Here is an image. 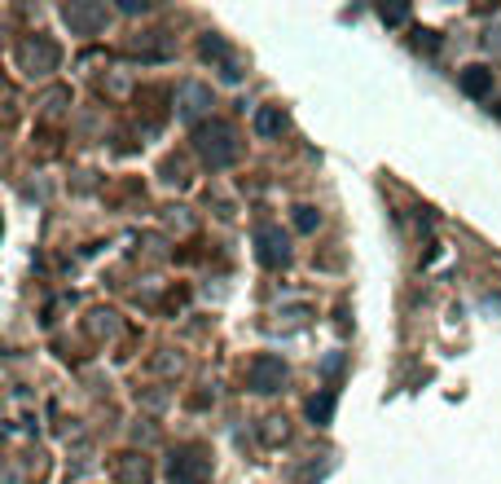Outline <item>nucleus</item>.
Masks as SVG:
<instances>
[{
  "label": "nucleus",
  "instance_id": "10",
  "mask_svg": "<svg viewBox=\"0 0 501 484\" xmlns=\"http://www.w3.org/2000/svg\"><path fill=\"white\" fill-rule=\"evenodd\" d=\"M308 419H312V423H321V428L335 419V392H330V387H326V392H317V396L308 401Z\"/></svg>",
  "mask_w": 501,
  "mask_h": 484
},
{
  "label": "nucleus",
  "instance_id": "3",
  "mask_svg": "<svg viewBox=\"0 0 501 484\" xmlns=\"http://www.w3.org/2000/svg\"><path fill=\"white\" fill-rule=\"evenodd\" d=\"M207 476H211V463L199 458L194 449L172 454V484H207Z\"/></svg>",
  "mask_w": 501,
  "mask_h": 484
},
{
  "label": "nucleus",
  "instance_id": "11",
  "mask_svg": "<svg viewBox=\"0 0 501 484\" xmlns=\"http://www.w3.org/2000/svg\"><path fill=\"white\" fill-rule=\"evenodd\" d=\"M295 225H300L303 234H312V229H317V212H312V208H300V216H295Z\"/></svg>",
  "mask_w": 501,
  "mask_h": 484
},
{
  "label": "nucleus",
  "instance_id": "1",
  "mask_svg": "<svg viewBox=\"0 0 501 484\" xmlns=\"http://www.w3.org/2000/svg\"><path fill=\"white\" fill-rule=\"evenodd\" d=\"M194 146H199L207 167H229V163L238 159V141H234L229 123H202L199 132H194Z\"/></svg>",
  "mask_w": 501,
  "mask_h": 484
},
{
  "label": "nucleus",
  "instance_id": "12",
  "mask_svg": "<svg viewBox=\"0 0 501 484\" xmlns=\"http://www.w3.org/2000/svg\"><path fill=\"white\" fill-rule=\"evenodd\" d=\"M321 370H326V375H339V370H344V352H330Z\"/></svg>",
  "mask_w": 501,
  "mask_h": 484
},
{
  "label": "nucleus",
  "instance_id": "7",
  "mask_svg": "<svg viewBox=\"0 0 501 484\" xmlns=\"http://www.w3.org/2000/svg\"><path fill=\"white\" fill-rule=\"evenodd\" d=\"M457 84H462V93H471V98H488V93H493V71H488V66H466Z\"/></svg>",
  "mask_w": 501,
  "mask_h": 484
},
{
  "label": "nucleus",
  "instance_id": "8",
  "mask_svg": "<svg viewBox=\"0 0 501 484\" xmlns=\"http://www.w3.org/2000/svg\"><path fill=\"white\" fill-rule=\"evenodd\" d=\"M207 106H211V93H207L202 84H185V89H181V119H194V115Z\"/></svg>",
  "mask_w": 501,
  "mask_h": 484
},
{
  "label": "nucleus",
  "instance_id": "4",
  "mask_svg": "<svg viewBox=\"0 0 501 484\" xmlns=\"http://www.w3.org/2000/svg\"><path fill=\"white\" fill-rule=\"evenodd\" d=\"M282 383H286L282 357H255V361H250V387H255V392L268 396V392H277Z\"/></svg>",
  "mask_w": 501,
  "mask_h": 484
},
{
  "label": "nucleus",
  "instance_id": "9",
  "mask_svg": "<svg viewBox=\"0 0 501 484\" xmlns=\"http://www.w3.org/2000/svg\"><path fill=\"white\" fill-rule=\"evenodd\" d=\"M282 128H286V115H282L277 106L255 110V132H259V137H277Z\"/></svg>",
  "mask_w": 501,
  "mask_h": 484
},
{
  "label": "nucleus",
  "instance_id": "6",
  "mask_svg": "<svg viewBox=\"0 0 501 484\" xmlns=\"http://www.w3.org/2000/svg\"><path fill=\"white\" fill-rule=\"evenodd\" d=\"M18 57H22L27 71H53L57 66V45H49V40H27L18 49Z\"/></svg>",
  "mask_w": 501,
  "mask_h": 484
},
{
  "label": "nucleus",
  "instance_id": "13",
  "mask_svg": "<svg viewBox=\"0 0 501 484\" xmlns=\"http://www.w3.org/2000/svg\"><path fill=\"white\" fill-rule=\"evenodd\" d=\"M409 18V9L404 4H396V9H383V22H404Z\"/></svg>",
  "mask_w": 501,
  "mask_h": 484
},
{
  "label": "nucleus",
  "instance_id": "2",
  "mask_svg": "<svg viewBox=\"0 0 501 484\" xmlns=\"http://www.w3.org/2000/svg\"><path fill=\"white\" fill-rule=\"evenodd\" d=\"M255 247H259V265H268V269L286 265V256H291L286 234H282L277 225H259V229H255Z\"/></svg>",
  "mask_w": 501,
  "mask_h": 484
},
{
  "label": "nucleus",
  "instance_id": "5",
  "mask_svg": "<svg viewBox=\"0 0 501 484\" xmlns=\"http://www.w3.org/2000/svg\"><path fill=\"white\" fill-rule=\"evenodd\" d=\"M62 18H66L75 31L89 36V31H98L101 22H106V4H75V0H71V4L62 9Z\"/></svg>",
  "mask_w": 501,
  "mask_h": 484
}]
</instances>
